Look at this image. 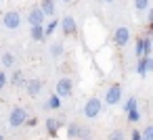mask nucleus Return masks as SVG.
Masks as SVG:
<instances>
[{
	"instance_id": "31",
	"label": "nucleus",
	"mask_w": 153,
	"mask_h": 140,
	"mask_svg": "<svg viewBox=\"0 0 153 140\" xmlns=\"http://www.w3.org/2000/svg\"><path fill=\"white\" fill-rule=\"evenodd\" d=\"M149 32L153 34V21H149Z\"/></svg>"
},
{
	"instance_id": "10",
	"label": "nucleus",
	"mask_w": 153,
	"mask_h": 140,
	"mask_svg": "<svg viewBox=\"0 0 153 140\" xmlns=\"http://www.w3.org/2000/svg\"><path fill=\"white\" fill-rule=\"evenodd\" d=\"M149 71H153V57H140L138 59V65H136V73L138 75H147Z\"/></svg>"
},
{
	"instance_id": "1",
	"label": "nucleus",
	"mask_w": 153,
	"mask_h": 140,
	"mask_svg": "<svg viewBox=\"0 0 153 140\" xmlns=\"http://www.w3.org/2000/svg\"><path fill=\"white\" fill-rule=\"evenodd\" d=\"M101 109H103V102H101V98H88L86 100V105H84V115H86V119H94V117H99L101 115Z\"/></svg>"
},
{
	"instance_id": "32",
	"label": "nucleus",
	"mask_w": 153,
	"mask_h": 140,
	"mask_svg": "<svg viewBox=\"0 0 153 140\" xmlns=\"http://www.w3.org/2000/svg\"><path fill=\"white\" fill-rule=\"evenodd\" d=\"M78 140H90V138H88V136H84V138H78Z\"/></svg>"
},
{
	"instance_id": "20",
	"label": "nucleus",
	"mask_w": 153,
	"mask_h": 140,
	"mask_svg": "<svg viewBox=\"0 0 153 140\" xmlns=\"http://www.w3.org/2000/svg\"><path fill=\"white\" fill-rule=\"evenodd\" d=\"M0 63H2L4 67H13V63H15V57H13L11 52H4V55H2V59H0Z\"/></svg>"
},
{
	"instance_id": "25",
	"label": "nucleus",
	"mask_w": 153,
	"mask_h": 140,
	"mask_svg": "<svg viewBox=\"0 0 153 140\" xmlns=\"http://www.w3.org/2000/svg\"><path fill=\"white\" fill-rule=\"evenodd\" d=\"M107 140H124V132H122V130H113V132L107 136Z\"/></svg>"
},
{
	"instance_id": "2",
	"label": "nucleus",
	"mask_w": 153,
	"mask_h": 140,
	"mask_svg": "<svg viewBox=\"0 0 153 140\" xmlns=\"http://www.w3.org/2000/svg\"><path fill=\"white\" fill-rule=\"evenodd\" d=\"M117 102H122V86L120 84H111L107 88V92H105V105L113 107Z\"/></svg>"
},
{
	"instance_id": "9",
	"label": "nucleus",
	"mask_w": 153,
	"mask_h": 140,
	"mask_svg": "<svg viewBox=\"0 0 153 140\" xmlns=\"http://www.w3.org/2000/svg\"><path fill=\"white\" fill-rule=\"evenodd\" d=\"M84 136H88L84 125H80V123H69L67 125V138L69 140H78V138H84Z\"/></svg>"
},
{
	"instance_id": "33",
	"label": "nucleus",
	"mask_w": 153,
	"mask_h": 140,
	"mask_svg": "<svg viewBox=\"0 0 153 140\" xmlns=\"http://www.w3.org/2000/svg\"><path fill=\"white\" fill-rule=\"evenodd\" d=\"M103 2H105V4H109V2H113V0H103Z\"/></svg>"
},
{
	"instance_id": "21",
	"label": "nucleus",
	"mask_w": 153,
	"mask_h": 140,
	"mask_svg": "<svg viewBox=\"0 0 153 140\" xmlns=\"http://www.w3.org/2000/svg\"><path fill=\"white\" fill-rule=\"evenodd\" d=\"M143 50H145V38H138L136 40V46H134V55L140 59L143 57Z\"/></svg>"
},
{
	"instance_id": "7",
	"label": "nucleus",
	"mask_w": 153,
	"mask_h": 140,
	"mask_svg": "<svg viewBox=\"0 0 153 140\" xmlns=\"http://www.w3.org/2000/svg\"><path fill=\"white\" fill-rule=\"evenodd\" d=\"M61 29H63V34H65L67 38H71V36H76V32H78V25H76V19H74L71 15H65V17L61 19Z\"/></svg>"
},
{
	"instance_id": "14",
	"label": "nucleus",
	"mask_w": 153,
	"mask_h": 140,
	"mask_svg": "<svg viewBox=\"0 0 153 140\" xmlns=\"http://www.w3.org/2000/svg\"><path fill=\"white\" fill-rule=\"evenodd\" d=\"M48 52H51V57H53V59H61V57H63V52H65V48H63V44H61V42H53V44H51V48H48Z\"/></svg>"
},
{
	"instance_id": "13",
	"label": "nucleus",
	"mask_w": 153,
	"mask_h": 140,
	"mask_svg": "<svg viewBox=\"0 0 153 140\" xmlns=\"http://www.w3.org/2000/svg\"><path fill=\"white\" fill-rule=\"evenodd\" d=\"M59 125H61V121L59 119H55V117H48L46 119V132H48V136H57V132H59Z\"/></svg>"
},
{
	"instance_id": "18",
	"label": "nucleus",
	"mask_w": 153,
	"mask_h": 140,
	"mask_svg": "<svg viewBox=\"0 0 153 140\" xmlns=\"http://www.w3.org/2000/svg\"><path fill=\"white\" fill-rule=\"evenodd\" d=\"M57 27H59V21H57V19H51V21L44 25V36H46V38L53 36V34L57 32Z\"/></svg>"
},
{
	"instance_id": "24",
	"label": "nucleus",
	"mask_w": 153,
	"mask_h": 140,
	"mask_svg": "<svg viewBox=\"0 0 153 140\" xmlns=\"http://www.w3.org/2000/svg\"><path fill=\"white\" fill-rule=\"evenodd\" d=\"M149 55H153V42H151L149 38H145V50H143V57H149Z\"/></svg>"
},
{
	"instance_id": "36",
	"label": "nucleus",
	"mask_w": 153,
	"mask_h": 140,
	"mask_svg": "<svg viewBox=\"0 0 153 140\" xmlns=\"http://www.w3.org/2000/svg\"><path fill=\"white\" fill-rule=\"evenodd\" d=\"M0 2H2V0H0Z\"/></svg>"
},
{
	"instance_id": "30",
	"label": "nucleus",
	"mask_w": 153,
	"mask_h": 140,
	"mask_svg": "<svg viewBox=\"0 0 153 140\" xmlns=\"http://www.w3.org/2000/svg\"><path fill=\"white\" fill-rule=\"evenodd\" d=\"M147 11H149V15H147V19H149V21H153V9H147Z\"/></svg>"
},
{
	"instance_id": "15",
	"label": "nucleus",
	"mask_w": 153,
	"mask_h": 140,
	"mask_svg": "<svg viewBox=\"0 0 153 140\" xmlns=\"http://www.w3.org/2000/svg\"><path fill=\"white\" fill-rule=\"evenodd\" d=\"M32 40H36V42L46 40V36H44V25H32Z\"/></svg>"
},
{
	"instance_id": "19",
	"label": "nucleus",
	"mask_w": 153,
	"mask_h": 140,
	"mask_svg": "<svg viewBox=\"0 0 153 140\" xmlns=\"http://www.w3.org/2000/svg\"><path fill=\"white\" fill-rule=\"evenodd\" d=\"M132 109H138V100L134 98V96H130L126 102H124V111L128 113V111H132Z\"/></svg>"
},
{
	"instance_id": "6",
	"label": "nucleus",
	"mask_w": 153,
	"mask_h": 140,
	"mask_svg": "<svg viewBox=\"0 0 153 140\" xmlns=\"http://www.w3.org/2000/svg\"><path fill=\"white\" fill-rule=\"evenodd\" d=\"M113 42L117 44V46H126L128 42H130V29L126 27V25H120L115 32H113Z\"/></svg>"
},
{
	"instance_id": "16",
	"label": "nucleus",
	"mask_w": 153,
	"mask_h": 140,
	"mask_svg": "<svg viewBox=\"0 0 153 140\" xmlns=\"http://www.w3.org/2000/svg\"><path fill=\"white\" fill-rule=\"evenodd\" d=\"M11 84L15 86V88H21V86H25V75L17 69L15 73H13V77H11Z\"/></svg>"
},
{
	"instance_id": "28",
	"label": "nucleus",
	"mask_w": 153,
	"mask_h": 140,
	"mask_svg": "<svg viewBox=\"0 0 153 140\" xmlns=\"http://www.w3.org/2000/svg\"><path fill=\"white\" fill-rule=\"evenodd\" d=\"M130 140H143V134H140L138 130H132V134H130Z\"/></svg>"
},
{
	"instance_id": "26",
	"label": "nucleus",
	"mask_w": 153,
	"mask_h": 140,
	"mask_svg": "<svg viewBox=\"0 0 153 140\" xmlns=\"http://www.w3.org/2000/svg\"><path fill=\"white\" fill-rule=\"evenodd\" d=\"M140 134H143V140H153V125H147Z\"/></svg>"
},
{
	"instance_id": "17",
	"label": "nucleus",
	"mask_w": 153,
	"mask_h": 140,
	"mask_svg": "<svg viewBox=\"0 0 153 140\" xmlns=\"http://www.w3.org/2000/svg\"><path fill=\"white\" fill-rule=\"evenodd\" d=\"M46 109H53V111L61 109V96H59V94H53V96L46 100Z\"/></svg>"
},
{
	"instance_id": "29",
	"label": "nucleus",
	"mask_w": 153,
	"mask_h": 140,
	"mask_svg": "<svg viewBox=\"0 0 153 140\" xmlns=\"http://www.w3.org/2000/svg\"><path fill=\"white\" fill-rule=\"evenodd\" d=\"M25 123H27L30 127H36V125H38V119H36V117H27V119H25Z\"/></svg>"
},
{
	"instance_id": "27",
	"label": "nucleus",
	"mask_w": 153,
	"mask_h": 140,
	"mask_svg": "<svg viewBox=\"0 0 153 140\" xmlns=\"http://www.w3.org/2000/svg\"><path fill=\"white\" fill-rule=\"evenodd\" d=\"M7 84H9V77H7V73H4V71H0V90H2Z\"/></svg>"
},
{
	"instance_id": "34",
	"label": "nucleus",
	"mask_w": 153,
	"mask_h": 140,
	"mask_svg": "<svg viewBox=\"0 0 153 140\" xmlns=\"http://www.w3.org/2000/svg\"><path fill=\"white\" fill-rule=\"evenodd\" d=\"M63 2H67V4H69V2H71V0H63Z\"/></svg>"
},
{
	"instance_id": "35",
	"label": "nucleus",
	"mask_w": 153,
	"mask_h": 140,
	"mask_svg": "<svg viewBox=\"0 0 153 140\" xmlns=\"http://www.w3.org/2000/svg\"><path fill=\"white\" fill-rule=\"evenodd\" d=\"M0 140H2V136H0Z\"/></svg>"
},
{
	"instance_id": "4",
	"label": "nucleus",
	"mask_w": 153,
	"mask_h": 140,
	"mask_svg": "<svg viewBox=\"0 0 153 140\" xmlns=\"http://www.w3.org/2000/svg\"><path fill=\"white\" fill-rule=\"evenodd\" d=\"M71 92H74V82H71V77H61V80L57 82V86H55V94H59L61 98H65V96H71Z\"/></svg>"
},
{
	"instance_id": "22",
	"label": "nucleus",
	"mask_w": 153,
	"mask_h": 140,
	"mask_svg": "<svg viewBox=\"0 0 153 140\" xmlns=\"http://www.w3.org/2000/svg\"><path fill=\"white\" fill-rule=\"evenodd\" d=\"M126 117H128V121H130V123H136V121L140 119V111H138V109H132V111H128V113H126Z\"/></svg>"
},
{
	"instance_id": "3",
	"label": "nucleus",
	"mask_w": 153,
	"mask_h": 140,
	"mask_svg": "<svg viewBox=\"0 0 153 140\" xmlns=\"http://www.w3.org/2000/svg\"><path fill=\"white\" fill-rule=\"evenodd\" d=\"M25 119H27V111H25L23 107H15V109L9 113V123H11V127H19V125H23Z\"/></svg>"
},
{
	"instance_id": "8",
	"label": "nucleus",
	"mask_w": 153,
	"mask_h": 140,
	"mask_svg": "<svg viewBox=\"0 0 153 140\" xmlns=\"http://www.w3.org/2000/svg\"><path fill=\"white\" fill-rule=\"evenodd\" d=\"M44 19H46V15L42 13L40 7L30 9V13H27V21H30V25H44Z\"/></svg>"
},
{
	"instance_id": "23",
	"label": "nucleus",
	"mask_w": 153,
	"mask_h": 140,
	"mask_svg": "<svg viewBox=\"0 0 153 140\" xmlns=\"http://www.w3.org/2000/svg\"><path fill=\"white\" fill-rule=\"evenodd\" d=\"M134 9L140 13V11H147L149 9V0H134Z\"/></svg>"
},
{
	"instance_id": "11",
	"label": "nucleus",
	"mask_w": 153,
	"mask_h": 140,
	"mask_svg": "<svg viewBox=\"0 0 153 140\" xmlns=\"http://www.w3.org/2000/svg\"><path fill=\"white\" fill-rule=\"evenodd\" d=\"M25 92L32 96V98H36L40 92H42V82L36 77V80H27L25 82Z\"/></svg>"
},
{
	"instance_id": "5",
	"label": "nucleus",
	"mask_w": 153,
	"mask_h": 140,
	"mask_svg": "<svg viewBox=\"0 0 153 140\" xmlns=\"http://www.w3.org/2000/svg\"><path fill=\"white\" fill-rule=\"evenodd\" d=\"M2 25H4L7 29H17V27L21 25V15H19L17 11H7L4 17H2Z\"/></svg>"
},
{
	"instance_id": "12",
	"label": "nucleus",
	"mask_w": 153,
	"mask_h": 140,
	"mask_svg": "<svg viewBox=\"0 0 153 140\" xmlns=\"http://www.w3.org/2000/svg\"><path fill=\"white\" fill-rule=\"evenodd\" d=\"M40 9H42V13H44L46 17H55V13H57V7H55V0H42V4H40Z\"/></svg>"
}]
</instances>
